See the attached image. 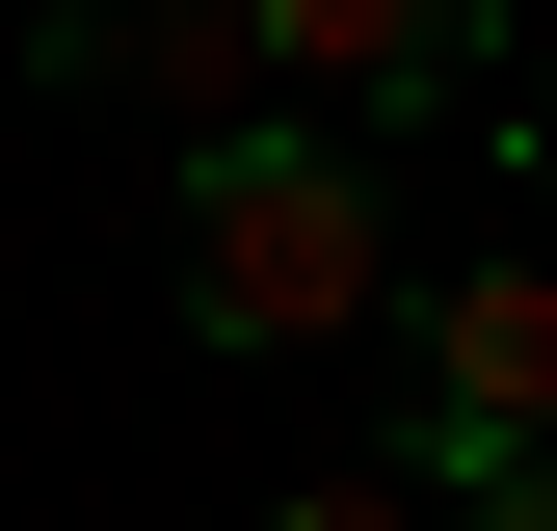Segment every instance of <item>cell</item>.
Segmentation results:
<instances>
[{
    "label": "cell",
    "mask_w": 557,
    "mask_h": 531,
    "mask_svg": "<svg viewBox=\"0 0 557 531\" xmlns=\"http://www.w3.org/2000/svg\"><path fill=\"white\" fill-rule=\"evenodd\" d=\"M160 293H186V346H239V372H293V346H372V319H398V186H372V133H293V107H239L213 160H186V239H160Z\"/></svg>",
    "instance_id": "cell-1"
},
{
    "label": "cell",
    "mask_w": 557,
    "mask_h": 531,
    "mask_svg": "<svg viewBox=\"0 0 557 531\" xmlns=\"http://www.w3.org/2000/svg\"><path fill=\"white\" fill-rule=\"evenodd\" d=\"M398 479H425V505L557 479V239L425 266V293H398Z\"/></svg>",
    "instance_id": "cell-2"
},
{
    "label": "cell",
    "mask_w": 557,
    "mask_h": 531,
    "mask_svg": "<svg viewBox=\"0 0 557 531\" xmlns=\"http://www.w3.org/2000/svg\"><path fill=\"white\" fill-rule=\"evenodd\" d=\"M293 133H425L451 81H505V0H239Z\"/></svg>",
    "instance_id": "cell-3"
},
{
    "label": "cell",
    "mask_w": 557,
    "mask_h": 531,
    "mask_svg": "<svg viewBox=\"0 0 557 531\" xmlns=\"http://www.w3.org/2000/svg\"><path fill=\"white\" fill-rule=\"evenodd\" d=\"M27 81L53 107H186V160H213V133L265 107V27H239V0H53Z\"/></svg>",
    "instance_id": "cell-4"
},
{
    "label": "cell",
    "mask_w": 557,
    "mask_h": 531,
    "mask_svg": "<svg viewBox=\"0 0 557 531\" xmlns=\"http://www.w3.org/2000/svg\"><path fill=\"white\" fill-rule=\"evenodd\" d=\"M265 531H425V479H398V452H372V479H293Z\"/></svg>",
    "instance_id": "cell-5"
},
{
    "label": "cell",
    "mask_w": 557,
    "mask_h": 531,
    "mask_svg": "<svg viewBox=\"0 0 557 531\" xmlns=\"http://www.w3.org/2000/svg\"><path fill=\"white\" fill-rule=\"evenodd\" d=\"M451 531H557V479H478V505H451Z\"/></svg>",
    "instance_id": "cell-6"
},
{
    "label": "cell",
    "mask_w": 557,
    "mask_h": 531,
    "mask_svg": "<svg viewBox=\"0 0 557 531\" xmlns=\"http://www.w3.org/2000/svg\"><path fill=\"white\" fill-rule=\"evenodd\" d=\"M505 133H531V160H557V81H531V107H505Z\"/></svg>",
    "instance_id": "cell-7"
}]
</instances>
